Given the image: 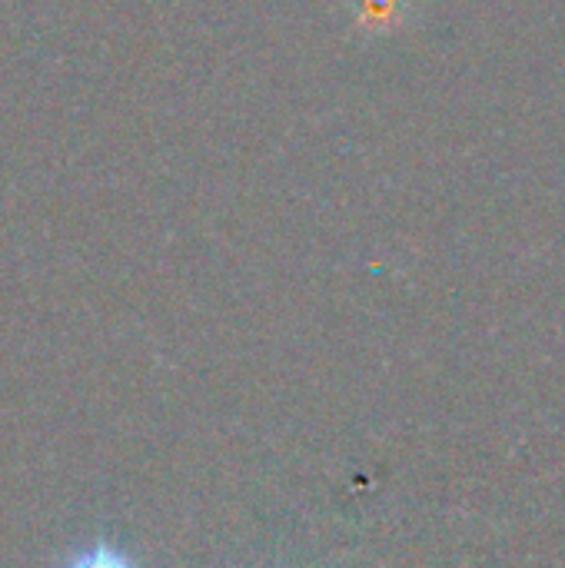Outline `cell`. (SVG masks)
<instances>
[{"mask_svg": "<svg viewBox=\"0 0 565 568\" xmlns=\"http://www.w3.org/2000/svg\"><path fill=\"white\" fill-rule=\"evenodd\" d=\"M60 568H140V562L127 549L100 539V542H90V546H80L77 552H70Z\"/></svg>", "mask_w": 565, "mask_h": 568, "instance_id": "cell-1", "label": "cell"}]
</instances>
